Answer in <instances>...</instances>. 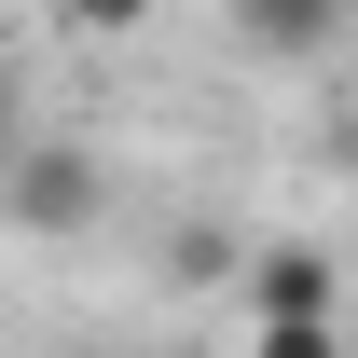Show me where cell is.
<instances>
[{
    "label": "cell",
    "mask_w": 358,
    "mask_h": 358,
    "mask_svg": "<svg viewBox=\"0 0 358 358\" xmlns=\"http://www.w3.org/2000/svg\"><path fill=\"white\" fill-rule=\"evenodd\" d=\"M96 193H110V179H96V152L42 138V152H14V166H0V221L55 248V234H83V221H96Z\"/></svg>",
    "instance_id": "6da1fadb"
},
{
    "label": "cell",
    "mask_w": 358,
    "mask_h": 358,
    "mask_svg": "<svg viewBox=\"0 0 358 358\" xmlns=\"http://www.w3.org/2000/svg\"><path fill=\"white\" fill-rule=\"evenodd\" d=\"M248 303L262 317H331V262H317V248H262V262H248Z\"/></svg>",
    "instance_id": "7a4b0ae2"
},
{
    "label": "cell",
    "mask_w": 358,
    "mask_h": 358,
    "mask_svg": "<svg viewBox=\"0 0 358 358\" xmlns=\"http://www.w3.org/2000/svg\"><path fill=\"white\" fill-rule=\"evenodd\" d=\"M234 28H248L262 55H317L331 28H345V0H234Z\"/></svg>",
    "instance_id": "3957f363"
},
{
    "label": "cell",
    "mask_w": 358,
    "mask_h": 358,
    "mask_svg": "<svg viewBox=\"0 0 358 358\" xmlns=\"http://www.w3.org/2000/svg\"><path fill=\"white\" fill-rule=\"evenodd\" d=\"M248 358H345V345H331V317H262Z\"/></svg>",
    "instance_id": "277c9868"
},
{
    "label": "cell",
    "mask_w": 358,
    "mask_h": 358,
    "mask_svg": "<svg viewBox=\"0 0 358 358\" xmlns=\"http://www.w3.org/2000/svg\"><path fill=\"white\" fill-rule=\"evenodd\" d=\"M55 14H69L83 42H124V28H152V0H55Z\"/></svg>",
    "instance_id": "5b68a950"
},
{
    "label": "cell",
    "mask_w": 358,
    "mask_h": 358,
    "mask_svg": "<svg viewBox=\"0 0 358 358\" xmlns=\"http://www.w3.org/2000/svg\"><path fill=\"white\" fill-rule=\"evenodd\" d=\"M0 138H14V55H0Z\"/></svg>",
    "instance_id": "8992f818"
}]
</instances>
